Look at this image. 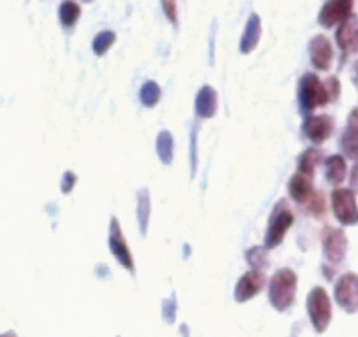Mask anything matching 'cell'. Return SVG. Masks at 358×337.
<instances>
[{
    "label": "cell",
    "instance_id": "obj_15",
    "mask_svg": "<svg viewBox=\"0 0 358 337\" xmlns=\"http://www.w3.org/2000/svg\"><path fill=\"white\" fill-rule=\"evenodd\" d=\"M262 37V20L257 14L250 15L245 26L244 33L241 39L239 49L243 54H248L255 50Z\"/></svg>",
    "mask_w": 358,
    "mask_h": 337
},
{
    "label": "cell",
    "instance_id": "obj_6",
    "mask_svg": "<svg viewBox=\"0 0 358 337\" xmlns=\"http://www.w3.org/2000/svg\"><path fill=\"white\" fill-rule=\"evenodd\" d=\"M337 304L348 313L358 310V276L355 273H346L337 280L334 290Z\"/></svg>",
    "mask_w": 358,
    "mask_h": 337
},
{
    "label": "cell",
    "instance_id": "obj_4",
    "mask_svg": "<svg viewBox=\"0 0 358 337\" xmlns=\"http://www.w3.org/2000/svg\"><path fill=\"white\" fill-rule=\"evenodd\" d=\"M307 312L316 332H325L331 321V303L323 287H315L307 297Z\"/></svg>",
    "mask_w": 358,
    "mask_h": 337
},
{
    "label": "cell",
    "instance_id": "obj_29",
    "mask_svg": "<svg viewBox=\"0 0 358 337\" xmlns=\"http://www.w3.org/2000/svg\"><path fill=\"white\" fill-rule=\"evenodd\" d=\"M75 181H76V177L73 176V173H66L65 176H64L63 184H62V190H63L64 193L71 192L73 184H75Z\"/></svg>",
    "mask_w": 358,
    "mask_h": 337
},
{
    "label": "cell",
    "instance_id": "obj_31",
    "mask_svg": "<svg viewBox=\"0 0 358 337\" xmlns=\"http://www.w3.org/2000/svg\"><path fill=\"white\" fill-rule=\"evenodd\" d=\"M353 80L355 84H358V60L353 66Z\"/></svg>",
    "mask_w": 358,
    "mask_h": 337
},
{
    "label": "cell",
    "instance_id": "obj_12",
    "mask_svg": "<svg viewBox=\"0 0 358 337\" xmlns=\"http://www.w3.org/2000/svg\"><path fill=\"white\" fill-rule=\"evenodd\" d=\"M336 43L345 52H358V18L350 15L336 31Z\"/></svg>",
    "mask_w": 358,
    "mask_h": 337
},
{
    "label": "cell",
    "instance_id": "obj_19",
    "mask_svg": "<svg viewBox=\"0 0 358 337\" xmlns=\"http://www.w3.org/2000/svg\"><path fill=\"white\" fill-rule=\"evenodd\" d=\"M342 148L350 159H358V124L350 123L342 138Z\"/></svg>",
    "mask_w": 358,
    "mask_h": 337
},
{
    "label": "cell",
    "instance_id": "obj_30",
    "mask_svg": "<svg viewBox=\"0 0 358 337\" xmlns=\"http://www.w3.org/2000/svg\"><path fill=\"white\" fill-rule=\"evenodd\" d=\"M350 188L353 190L355 193H358V159L356 162L355 165L353 167V170L350 173Z\"/></svg>",
    "mask_w": 358,
    "mask_h": 337
},
{
    "label": "cell",
    "instance_id": "obj_5",
    "mask_svg": "<svg viewBox=\"0 0 358 337\" xmlns=\"http://www.w3.org/2000/svg\"><path fill=\"white\" fill-rule=\"evenodd\" d=\"M331 204L335 216L344 225L358 223V207L355 192L350 189H336L331 193Z\"/></svg>",
    "mask_w": 358,
    "mask_h": 337
},
{
    "label": "cell",
    "instance_id": "obj_21",
    "mask_svg": "<svg viewBox=\"0 0 358 337\" xmlns=\"http://www.w3.org/2000/svg\"><path fill=\"white\" fill-rule=\"evenodd\" d=\"M158 157L165 165H169L173 160V150H174V140L169 131H163L158 135L156 142Z\"/></svg>",
    "mask_w": 358,
    "mask_h": 337
},
{
    "label": "cell",
    "instance_id": "obj_10",
    "mask_svg": "<svg viewBox=\"0 0 358 337\" xmlns=\"http://www.w3.org/2000/svg\"><path fill=\"white\" fill-rule=\"evenodd\" d=\"M335 122L331 117L327 114L310 116L304 124L305 135L314 143L325 142L334 133Z\"/></svg>",
    "mask_w": 358,
    "mask_h": 337
},
{
    "label": "cell",
    "instance_id": "obj_27",
    "mask_svg": "<svg viewBox=\"0 0 358 337\" xmlns=\"http://www.w3.org/2000/svg\"><path fill=\"white\" fill-rule=\"evenodd\" d=\"M160 1H162L164 14L167 17V20L174 26H177V24H178V10H177L176 0H160Z\"/></svg>",
    "mask_w": 358,
    "mask_h": 337
},
{
    "label": "cell",
    "instance_id": "obj_13",
    "mask_svg": "<svg viewBox=\"0 0 358 337\" xmlns=\"http://www.w3.org/2000/svg\"><path fill=\"white\" fill-rule=\"evenodd\" d=\"M109 246L114 253L116 259L120 261L122 267L127 270L134 271L133 259L131 252L126 244L125 239L122 237V230L120 224L117 222L116 218H113L112 225H110V238H109Z\"/></svg>",
    "mask_w": 358,
    "mask_h": 337
},
{
    "label": "cell",
    "instance_id": "obj_28",
    "mask_svg": "<svg viewBox=\"0 0 358 337\" xmlns=\"http://www.w3.org/2000/svg\"><path fill=\"white\" fill-rule=\"evenodd\" d=\"M325 87L329 93V103H334L341 96V82L336 77H329L326 80Z\"/></svg>",
    "mask_w": 358,
    "mask_h": 337
},
{
    "label": "cell",
    "instance_id": "obj_17",
    "mask_svg": "<svg viewBox=\"0 0 358 337\" xmlns=\"http://www.w3.org/2000/svg\"><path fill=\"white\" fill-rule=\"evenodd\" d=\"M326 179L333 186H338L344 182L348 172V167L344 158L338 154L327 158L325 161Z\"/></svg>",
    "mask_w": 358,
    "mask_h": 337
},
{
    "label": "cell",
    "instance_id": "obj_22",
    "mask_svg": "<svg viewBox=\"0 0 358 337\" xmlns=\"http://www.w3.org/2000/svg\"><path fill=\"white\" fill-rule=\"evenodd\" d=\"M162 96V90L155 81H147L144 86L141 87V101L147 108H152L157 105Z\"/></svg>",
    "mask_w": 358,
    "mask_h": 337
},
{
    "label": "cell",
    "instance_id": "obj_24",
    "mask_svg": "<svg viewBox=\"0 0 358 337\" xmlns=\"http://www.w3.org/2000/svg\"><path fill=\"white\" fill-rule=\"evenodd\" d=\"M268 248L266 246H256L247 252V261L255 270H263L269 267Z\"/></svg>",
    "mask_w": 358,
    "mask_h": 337
},
{
    "label": "cell",
    "instance_id": "obj_1",
    "mask_svg": "<svg viewBox=\"0 0 358 337\" xmlns=\"http://www.w3.org/2000/svg\"><path fill=\"white\" fill-rule=\"evenodd\" d=\"M297 276L291 269H280L269 284V301L278 312H285L295 302Z\"/></svg>",
    "mask_w": 358,
    "mask_h": 337
},
{
    "label": "cell",
    "instance_id": "obj_18",
    "mask_svg": "<svg viewBox=\"0 0 358 337\" xmlns=\"http://www.w3.org/2000/svg\"><path fill=\"white\" fill-rule=\"evenodd\" d=\"M323 159V152L317 149L310 148L303 152L299 157V172L304 173L306 176L313 178L315 174V169L320 165Z\"/></svg>",
    "mask_w": 358,
    "mask_h": 337
},
{
    "label": "cell",
    "instance_id": "obj_25",
    "mask_svg": "<svg viewBox=\"0 0 358 337\" xmlns=\"http://www.w3.org/2000/svg\"><path fill=\"white\" fill-rule=\"evenodd\" d=\"M150 211V205L148 191H147L146 189L141 190V191L138 192V209H137V216H138L139 225H141L143 235H145V232H146Z\"/></svg>",
    "mask_w": 358,
    "mask_h": 337
},
{
    "label": "cell",
    "instance_id": "obj_8",
    "mask_svg": "<svg viewBox=\"0 0 358 337\" xmlns=\"http://www.w3.org/2000/svg\"><path fill=\"white\" fill-rule=\"evenodd\" d=\"M353 0H327L320 9L318 22L326 29L342 24L352 15Z\"/></svg>",
    "mask_w": 358,
    "mask_h": 337
},
{
    "label": "cell",
    "instance_id": "obj_9",
    "mask_svg": "<svg viewBox=\"0 0 358 337\" xmlns=\"http://www.w3.org/2000/svg\"><path fill=\"white\" fill-rule=\"evenodd\" d=\"M266 284V276L261 270L250 271L239 278L235 287V299L237 302H247L261 293Z\"/></svg>",
    "mask_w": 358,
    "mask_h": 337
},
{
    "label": "cell",
    "instance_id": "obj_20",
    "mask_svg": "<svg viewBox=\"0 0 358 337\" xmlns=\"http://www.w3.org/2000/svg\"><path fill=\"white\" fill-rule=\"evenodd\" d=\"M82 15V9L78 3L71 0H66L59 7V20L64 27L71 28L78 22Z\"/></svg>",
    "mask_w": 358,
    "mask_h": 337
},
{
    "label": "cell",
    "instance_id": "obj_3",
    "mask_svg": "<svg viewBox=\"0 0 358 337\" xmlns=\"http://www.w3.org/2000/svg\"><path fill=\"white\" fill-rule=\"evenodd\" d=\"M294 220L295 218L286 200H280L271 212L268 227L265 235V246L268 250L277 248L282 244L286 233L293 225Z\"/></svg>",
    "mask_w": 358,
    "mask_h": 337
},
{
    "label": "cell",
    "instance_id": "obj_14",
    "mask_svg": "<svg viewBox=\"0 0 358 337\" xmlns=\"http://www.w3.org/2000/svg\"><path fill=\"white\" fill-rule=\"evenodd\" d=\"M288 191L292 199L299 204H307L315 195L313 178L304 173L297 172L292 177L288 184Z\"/></svg>",
    "mask_w": 358,
    "mask_h": 337
},
{
    "label": "cell",
    "instance_id": "obj_11",
    "mask_svg": "<svg viewBox=\"0 0 358 337\" xmlns=\"http://www.w3.org/2000/svg\"><path fill=\"white\" fill-rule=\"evenodd\" d=\"M310 57L316 69L329 70L334 58V50L327 37L324 35L315 36L310 43Z\"/></svg>",
    "mask_w": 358,
    "mask_h": 337
},
{
    "label": "cell",
    "instance_id": "obj_7",
    "mask_svg": "<svg viewBox=\"0 0 358 337\" xmlns=\"http://www.w3.org/2000/svg\"><path fill=\"white\" fill-rule=\"evenodd\" d=\"M324 252L326 257L333 264H339L344 261L348 252V237L342 229L325 227L322 233Z\"/></svg>",
    "mask_w": 358,
    "mask_h": 337
},
{
    "label": "cell",
    "instance_id": "obj_16",
    "mask_svg": "<svg viewBox=\"0 0 358 337\" xmlns=\"http://www.w3.org/2000/svg\"><path fill=\"white\" fill-rule=\"evenodd\" d=\"M218 96L213 87L205 84L201 87L196 97V114L201 118H213L217 111Z\"/></svg>",
    "mask_w": 358,
    "mask_h": 337
},
{
    "label": "cell",
    "instance_id": "obj_2",
    "mask_svg": "<svg viewBox=\"0 0 358 337\" xmlns=\"http://www.w3.org/2000/svg\"><path fill=\"white\" fill-rule=\"evenodd\" d=\"M299 103L303 112H312L329 103L325 84L315 73H305L299 84Z\"/></svg>",
    "mask_w": 358,
    "mask_h": 337
},
{
    "label": "cell",
    "instance_id": "obj_23",
    "mask_svg": "<svg viewBox=\"0 0 358 337\" xmlns=\"http://www.w3.org/2000/svg\"><path fill=\"white\" fill-rule=\"evenodd\" d=\"M116 41V33L112 30H105L96 36L95 39L92 41V50L97 56H103L112 48Z\"/></svg>",
    "mask_w": 358,
    "mask_h": 337
},
{
    "label": "cell",
    "instance_id": "obj_26",
    "mask_svg": "<svg viewBox=\"0 0 358 337\" xmlns=\"http://www.w3.org/2000/svg\"><path fill=\"white\" fill-rule=\"evenodd\" d=\"M307 209L310 211L313 216L316 218L323 216L326 212V200L324 197L323 193L320 192H315L310 202L307 203Z\"/></svg>",
    "mask_w": 358,
    "mask_h": 337
}]
</instances>
